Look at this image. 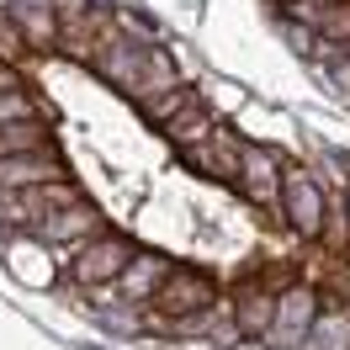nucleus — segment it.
<instances>
[{"instance_id":"obj_1","label":"nucleus","mask_w":350,"mask_h":350,"mask_svg":"<svg viewBox=\"0 0 350 350\" xmlns=\"http://www.w3.org/2000/svg\"><path fill=\"white\" fill-rule=\"evenodd\" d=\"M96 75H101L107 85H117L128 101H138V107H154L159 96H170V90L186 85V80L175 75V64L154 43H128V38L96 64Z\"/></svg>"},{"instance_id":"obj_2","label":"nucleus","mask_w":350,"mask_h":350,"mask_svg":"<svg viewBox=\"0 0 350 350\" xmlns=\"http://www.w3.org/2000/svg\"><path fill=\"white\" fill-rule=\"evenodd\" d=\"M144 117H149L154 128L170 138L175 149H197V144H207L213 133H218V117L207 111V101H202L191 85L170 90V96H159L154 107H144Z\"/></svg>"},{"instance_id":"obj_3","label":"nucleus","mask_w":350,"mask_h":350,"mask_svg":"<svg viewBox=\"0 0 350 350\" xmlns=\"http://www.w3.org/2000/svg\"><path fill=\"white\" fill-rule=\"evenodd\" d=\"M75 202H85L75 180H59V186H38V191H0V223L38 234V228H43L53 213H64V207H75Z\"/></svg>"},{"instance_id":"obj_4","label":"nucleus","mask_w":350,"mask_h":350,"mask_svg":"<svg viewBox=\"0 0 350 350\" xmlns=\"http://www.w3.org/2000/svg\"><path fill=\"white\" fill-rule=\"evenodd\" d=\"M319 313H324V297H319V292H313L308 282L282 286V303H276V324H271V334H265V345H271V350H297L308 334H313Z\"/></svg>"},{"instance_id":"obj_5","label":"nucleus","mask_w":350,"mask_h":350,"mask_svg":"<svg viewBox=\"0 0 350 350\" xmlns=\"http://www.w3.org/2000/svg\"><path fill=\"white\" fill-rule=\"evenodd\" d=\"M282 218L297 239H319L324 234V186L303 165H286L282 170Z\"/></svg>"},{"instance_id":"obj_6","label":"nucleus","mask_w":350,"mask_h":350,"mask_svg":"<svg viewBox=\"0 0 350 350\" xmlns=\"http://www.w3.org/2000/svg\"><path fill=\"white\" fill-rule=\"evenodd\" d=\"M213 303H218L213 276H202L191 265H175L170 276H165V286L154 292V313H159V319H197V313H207Z\"/></svg>"},{"instance_id":"obj_7","label":"nucleus","mask_w":350,"mask_h":350,"mask_svg":"<svg viewBox=\"0 0 350 350\" xmlns=\"http://www.w3.org/2000/svg\"><path fill=\"white\" fill-rule=\"evenodd\" d=\"M133 255H138V250H133L128 239H117V234H101V239H90L85 250L69 260V276L85 286V292H90V286H117V276L128 271Z\"/></svg>"},{"instance_id":"obj_8","label":"nucleus","mask_w":350,"mask_h":350,"mask_svg":"<svg viewBox=\"0 0 350 350\" xmlns=\"http://www.w3.org/2000/svg\"><path fill=\"white\" fill-rule=\"evenodd\" d=\"M107 234V218H101V207L96 202H75V207H64V213H53V218L38 228V239L48 244V250H85L90 239H101Z\"/></svg>"},{"instance_id":"obj_9","label":"nucleus","mask_w":350,"mask_h":350,"mask_svg":"<svg viewBox=\"0 0 350 350\" xmlns=\"http://www.w3.org/2000/svg\"><path fill=\"white\" fill-rule=\"evenodd\" d=\"M282 159L265 149V144H244V159H239V197L250 207H276L282 202Z\"/></svg>"},{"instance_id":"obj_10","label":"nucleus","mask_w":350,"mask_h":350,"mask_svg":"<svg viewBox=\"0 0 350 350\" xmlns=\"http://www.w3.org/2000/svg\"><path fill=\"white\" fill-rule=\"evenodd\" d=\"M239 159H244V144L218 122V133L207 144L186 149V170L202 175V180H218V186H239Z\"/></svg>"},{"instance_id":"obj_11","label":"nucleus","mask_w":350,"mask_h":350,"mask_svg":"<svg viewBox=\"0 0 350 350\" xmlns=\"http://www.w3.org/2000/svg\"><path fill=\"white\" fill-rule=\"evenodd\" d=\"M59 180H69L59 165V149L0 159V191H38V186H59Z\"/></svg>"},{"instance_id":"obj_12","label":"nucleus","mask_w":350,"mask_h":350,"mask_svg":"<svg viewBox=\"0 0 350 350\" xmlns=\"http://www.w3.org/2000/svg\"><path fill=\"white\" fill-rule=\"evenodd\" d=\"M11 5V22L27 38L32 53H53L59 48V5L53 0H5Z\"/></svg>"},{"instance_id":"obj_13","label":"nucleus","mask_w":350,"mask_h":350,"mask_svg":"<svg viewBox=\"0 0 350 350\" xmlns=\"http://www.w3.org/2000/svg\"><path fill=\"white\" fill-rule=\"evenodd\" d=\"M175 265L159 255V250H138L128 260V271L117 276V297L122 303H154V292L165 286V276H170Z\"/></svg>"},{"instance_id":"obj_14","label":"nucleus","mask_w":350,"mask_h":350,"mask_svg":"<svg viewBox=\"0 0 350 350\" xmlns=\"http://www.w3.org/2000/svg\"><path fill=\"white\" fill-rule=\"evenodd\" d=\"M276 303H282V286H250V292L239 297V308H234L239 334H271V324H276Z\"/></svg>"},{"instance_id":"obj_15","label":"nucleus","mask_w":350,"mask_h":350,"mask_svg":"<svg viewBox=\"0 0 350 350\" xmlns=\"http://www.w3.org/2000/svg\"><path fill=\"white\" fill-rule=\"evenodd\" d=\"M292 16H297V27H313L324 43L350 48V0H340V5H292Z\"/></svg>"},{"instance_id":"obj_16","label":"nucleus","mask_w":350,"mask_h":350,"mask_svg":"<svg viewBox=\"0 0 350 350\" xmlns=\"http://www.w3.org/2000/svg\"><path fill=\"white\" fill-rule=\"evenodd\" d=\"M5 265H11L16 276H27L32 286H48L53 276H59V271H53V250H48L43 239H38V244L11 239V244H5Z\"/></svg>"},{"instance_id":"obj_17","label":"nucleus","mask_w":350,"mask_h":350,"mask_svg":"<svg viewBox=\"0 0 350 350\" xmlns=\"http://www.w3.org/2000/svg\"><path fill=\"white\" fill-rule=\"evenodd\" d=\"M43 149H53V122H48V117L0 128V159H16V154H43Z\"/></svg>"},{"instance_id":"obj_18","label":"nucleus","mask_w":350,"mask_h":350,"mask_svg":"<svg viewBox=\"0 0 350 350\" xmlns=\"http://www.w3.org/2000/svg\"><path fill=\"white\" fill-rule=\"evenodd\" d=\"M319 350H350V308L345 303H324L319 324H313Z\"/></svg>"},{"instance_id":"obj_19","label":"nucleus","mask_w":350,"mask_h":350,"mask_svg":"<svg viewBox=\"0 0 350 350\" xmlns=\"http://www.w3.org/2000/svg\"><path fill=\"white\" fill-rule=\"evenodd\" d=\"M38 117L53 122V111H48L32 90H5V96H0V128H11V122H38Z\"/></svg>"},{"instance_id":"obj_20","label":"nucleus","mask_w":350,"mask_h":350,"mask_svg":"<svg viewBox=\"0 0 350 350\" xmlns=\"http://www.w3.org/2000/svg\"><path fill=\"white\" fill-rule=\"evenodd\" d=\"M27 53H32V48H27V38L22 32H16V22H11V16H0V64H27Z\"/></svg>"},{"instance_id":"obj_21","label":"nucleus","mask_w":350,"mask_h":350,"mask_svg":"<svg viewBox=\"0 0 350 350\" xmlns=\"http://www.w3.org/2000/svg\"><path fill=\"white\" fill-rule=\"evenodd\" d=\"M5 90H27V85H22V75H16L11 64H0V96H5Z\"/></svg>"},{"instance_id":"obj_22","label":"nucleus","mask_w":350,"mask_h":350,"mask_svg":"<svg viewBox=\"0 0 350 350\" xmlns=\"http://www.w3.org/2000/svg\"><path fill=\"white\" fill-rule=\"evenodd\" d=\"M90 303H117V286H90Z\"/></svg>"},{"instance_id":"obj_23","label":"nucleus","mask_w":350,"mask_h":350,"mask_svg":"<svg viewBox=\"0 0 350 350\" xmlns=\"http://www.w3.org/2000/svg\"><path fill=\"white\" fill-rule=\"evenodd\" d=\"M286 11H292V5H340V0H282Z\"/></svg>"},{"instance_id":"obj_24","label":"nucleus","mask_w":350,"mask_h":350,"mask_svg":"<svg viewBox=\"0 0 350 350\" xmlns=\"http://www.w3.org/2000/svg\"><path fill=\"white\" fill-rule=\"evenodd\" d=\"M340 202H345V228H350V180H345V197H340Z\"/></svg>"}]
</instances>
